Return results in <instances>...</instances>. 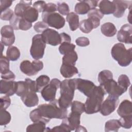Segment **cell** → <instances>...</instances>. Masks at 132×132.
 Segmentation results:
<instances>
[{
	"label": "cell",
	"instance_id": "cell-1",
	"mask_svg": "<svg viewBox=\"0 0 132 132\" xmlns=\"http://www.w3.org/2000/svg\"><path fill=\"white\" fill-rule=\"evenodd\" d=\"M60 96L57 100L59 106L67 109L71 106L76 90L74 78L66 79L61 82L60 86Z\"/></svg>",
	"mask_w": 132,
	"mask_h": 132
},
{
	"label": "cell",
	"instance_id": "cell-2",
	"mask_svg": "<svg viewBox=\"0 0 132 132\" xmlns=\"http://www.w3.org/2000/svg\"><path fill=\"white\" fill-rule=\"evenodd\" d=\"M105 93L104 89L101 86L95 87L85 103L86 113L93 114L100 111Z\"/></svg>",
	"mask_w": 132,
	"mask_h": 132
},
{
	"label": "cell",
	"instance_id": "cell-3",
	"mask_svg": "<svg viewBox=\"0 0 132 132\" xmlns=\"http://www.w3.org/2000/svg\"><path fill=\"white\" fill-rule=\"evenodd\" d=\"M58 102L56 100L48 104H43L40 105L38 108L39 110L41 115L48 119H63L67 117V109L60 108L58 106Z\"/></svg>",
	"mask_w": 132,
	"mask_h": 132
},
{
	"label": "cell",
	"instance_id": "cell-4",
	"mask_svg": "<svg viewBox=\"0 0 132 132\" xmlns=\"http://www.w3.org/2000/svg\"><path fill=\"white\" fill-rule=\"evenodd\" d=\"M111 55L121 67H127L132 60V48L127 50L121 43L115 44L111 50Z\"/></svg>",
	"mask_w": 132,
	"mask_h": 132
},
{
	"label": "cell",
	"instance_id": "cell-5",
	"mask_svg": "<svg viewBox=\"0 0 132 132\" xmlns=\"http://www.w3.org/2000/svg\"><path fill=\"white\" fill-rule=\"evenodd\" d=\"M46 43L43 40L41 34L35 35L32 38V43L30 50V53L33 59L39 60L43 58Z\"/></svg>",
	"mask_w": 132,
	"mask_h": 132
},
{
	"label": "cell",
	"instance_id": "cell-6",
	"mask_svg": "<svg viewBox=\"0 0 132 132\" xmlns=\"http://www.w3.org/2000/svg\"><path fill=\"white\" fill-rule=\"evenodd\" d=\"M42 21L45 22L48 26L54 27L56 29H60L62 28L65 23L64 18L57 12H46L42 13Z\"/></svg>",
	"mask_w": 132,
	"mask_h": 132
},
{
	"label": "cell",
	"instance_id": "cell-7",
	"mask_svg": "<svg viewBox=\"0 0 132 132\" xmlns=\"http://www.w3.org/2000/svg\"><path fill=\"white\" fill-rule=\"evenodd\" d=\"M61 81L57 78L52 79L41 91V94L46 102H53L56 100V94L57 89L60 88Z\"/></svg>",
	"mask_w": 132,
	"mask_h": 132
},
{
	"label": "cell",
	"instance_id": "cell-8",
	"mask_svg": "<svg viewBox=\"0 0 132 132\" xmlns=\"http://www.w3.org/2000/svg\"><path fill=\"white\" fill-rule=\"evenodd\" d=\"M119 102L118 97L109 95L103 102L100 111L104 116H107L112 113L117 107Z\"/></svg>",
	"mask_w": 132,
	"mask_h": 132
},
{
	"label": "cell",
	"instance_id": "cell-9",
	"mask_svg": "<svg viewBox=\"0 0 132 132\" xmlns=\"http://www.w3.org/2000/svg\"><path fill=\"white\" fill-rule=\"evenodd\" d=\"M76 89L78 90L85 96H89L96 86L91 81L81 78H74Z\"/></svg>",
	"mask_w": 132,
	"mask_h": 132
},
{
	"label": "cell",
	"instance_id": "cell-10",
	"mask_svg": "<svg viewBox=\"0 0 132 132\" xmlns=\"http://www.w3.org/2000/svg\"><path fill=\"white\" fill-rule=\"evenodd\" d=\"M41 35L46 44L52 46H56L61 44L60 34L54 29L47 28L42 33Z\"/></svg>",
	"mask_w": 132,
	"mask_h": 132
},
{
	"label": "cell",
	"instance_id": "cell-11",
	"mask_svg": "<svg viewBox=\"0 0 132 132\" xmlns=\"http://www.w3.org/2000/svg\"><path fill=\"white\" fill-rule=\"evenodd\" d=\"M104 90L105 93L110 95L119 97L125 92L118 85V83L112 79H109L102 86H101Z\"/></svg>",
	"mask_w": 132,
	"mask_h": 132
},
{
	"label": "cell",
	"instance_id": "cell-12",
	"mask_svg": "<svg viewBox=\"0 0 132 132\" xmlns=\"http://www.w3.org/2000/svg\"><path fill=\"white\" fill-rule=\"evenodd\" d=\"M14 29L10 25H5L1 29V42L4 45L11 46L15 41Z\"/></svg>",
	"mask_w": 132,
	"mask_h": 132
},
{
	"label": "cell",
	"instance_id": "cell-13",
	"mask_svg": "<svg viewBox=\"0 0 132 132\" xmlns=\"http://www.w3.org/2000/svg\"><path fill=\"white\" fill-rule=\"evenodd\" d=\"M132 26L130 24H125L121 26L120 29L117 33V39L120 42L126 44H131Z\"/></svg>",
	"mask_w": 132,
	"mask_h": 132
},
{
	"label": "cell",
	"instance_id": "cell-14",
	"mask_svg": "<svg viewBox=\"0 0 132 132\" xmlns=\"http://www.w3.org/2000/svg\"><path fill=\"white\" fill-rule=\"evenodd\" d=\"M0 93L7 96L14 95L16 91L17 82L12 80L1 79L0 81Z\"/></svg>",
	"mask_w": 132,
	"mask_h": 132
},
{
	"label": "cell",
	"instance_id": "cell-15",
	"mask_svg": "<svg viewBox=\"0 0 132 132\" xmlns=\"http://www.w3.org/2000/svg\"><path fill=\"white\" fill-rule=\"evenodd\" d=\"M112 2L115 6V10L113 13L114 16L120 18L123 16L125 10L129 7V3L130 2L122 0H114Z\"/></svg>",
	"mask_w": 132,
	"mask_h": 132
},
{
	"label": "cell",
	"instance_id": "cell-16",
	"mask_svg": "<svg viewBox=\"0 0 132 132\" xmlns=\"http://www.w3.org/2000/svg\"><path fill=\"white\" fill-rule=\"evenodd\" d=\"M21 99L27 107H31L38 105L39 98L36 92L28 91L25 95L21 97Z\"/></svg>",
	"mask_w": 132,
	"mask_h": 132
},
{
	"label": "cell",
	"instance_id": "cell-17",
	"mask_svg": "<svg viewBox=\"0 0 132 132\" xmlns=\"http://www.w3.org/2000/svg\"><path fill=\"white\" fill-rule=\"evenodd\" d=\"M20 69L22 72L29 76L35 75L38 73L33 63L27 60L21 62Z\"/></svg>",
	"mask_w": 132,
	"mask_h": 132
},
{
	"label": "cell",
	"instance_id": "cell-18",
	"mask_svg": "<svg viewBox=\"0 0 132 132\" xmlns=\"http://www.w3.org/2000/svg\"><path fill=\"white\" fill-rule=\"evenodd\" d=\"M117 113L121 117L132 115L131 102L127 100H123L117 109Z\"/></svg>",
	"mask_w": 132,
	"mask_h": 132
},
{
	"label": "cell",
	"instance_id": "cell-19",
	"mask_svg": "<svg viewBox=\"0 0 132 132\" xmlns=\"http://www.w3.org/2000/svg\"><path fill=\"white\" fill-rule=\"evenodd\" d=\"M60 72L61 75L66 78H71L78 73V69L75 66L64 63L62 64Z\"/></svg>",
	"mask_w": 132,
	"mask_h": 132
},
{
	"label": "cell",
	"instance_id": "cell-20",
	"mask_svg": "<svg viewBox=\"0 0 132 132\" xmlns=\"http://www.w3.org/2000/svg\"><path fill=\"white\" fill-rule=\"evenodd\" d=\"M80 116L81 114L79 113L71 111L68 117L65 118L67 122L72 130H75L80 125Z\"/></svg>",
	"mask_w": 132,
	"mask_h": 132
},
{
	"label": "cell",
	"instance_id": "cell-21",
	"mask_svg": "<svg viewBox=\"0 0 132 132\" xmlns=\"http://www.w3.org/2000/svg\"><path fill=\"white\" fill-rule=\"evenodd\" d=\"M98 7L100 11L103 14H113L115 10V6L113 3L108 0L100 1Z\"/></svg>",
	"mask_w": 132,
	"mask_h": 132
},
{
	"label": "cell",
	"instance_id": "cell-22",
	"mask_svg": "<svg viewBox=\"0 0 132 132\" xmlns=\"http://www.w3.org/2000/svg\"><path fill=\"white\" fill-rule=\"evenodd\" d=\"M38 16L39 12L33 7L29 6L24 11L22 18L32 23L38 20Z\"/></svg>",
	"mask_w": 132,
	"mask_h": 132
},
{
	"label": "cell",
	"instance_id": "cell-23",
	"mask_svg": "<svg viewBox=\"0 0 132 132\" xmlns=\"http://www.w3.org/2000/svg\"><path fill=\"white\" fill-rule=\"evenodd\" d=\"M66 20L69 23V27L72 31H75L79 27V16L76 13L74 12H70L67 16Z\"/></svg>",
	"mask_w": 132,
	"mask_h": 132
},
{
	"label": "cell",
	"instance_id": "cell-24",
	"mask_svg": "<svg viewBox=\"0 0 132 132\" xmlns=\"http://www.w3.org/2000/svg\"><path fill=\"white\" fill-rule=\"evenodd\" d=\"M101 30L104 36L108 37L114 36L117 31L115 25L111 22H107L103 24L101 26Z\"/></svg>",
	"mask_w": 132,
	"mask_h": 132
},
{
	"label": "cell",
	"instance_id": "cell-25",
	"mask_svg": "<svg viewBox=\"0 0 132 132\" xmlns=\"http://www.w3.org/2000/svg\"><path fill=\"white\" fill-rule=\"evenodd\" d=\"M29 118L31 121L32 122H43L45 123L46 124L48 123L51 120L46 119L43 117L38 108L35 109L34 110H32L29 113Z\"/></svg>",
	"mask_w": 132,
	"mask_h": 132
},
{
	"label": "cell",
	"instance_id": "cell-26",
	"mask_svg": "<svg viewBox=\"0 0 132 132\" xmlns=\"http://www.w3.org/2000/svg\"><path fill=\"white\" fill-rule=\"evenodd\" d=\"M78 59L77 53L74 50L65 55L62 57V63L75 66Z\"/></svg>",
	"mask_w": 132,
	"mask_h": 132
},
{
	"label": "cell",
	"instance_id": "cell-27",
	"mask_svg": "<svg viewBox=\"0 0 132 132\" xmlns=\"http://www.w3.org/2000/svg\"><path fill=\"white\" fill-rule=\"evenodd\" d=\"M6 57L11 61H16L20 57V52L18 47L14 46H10L6 51Z\"/></svg>",
	"mask_w": 132,
	"mask_h": 132
},
{
	"label": "cell",
	"instance_id": "cell-28",
	"mask_svg": "<svg viewBox=\"0 0 132 132\" xmlns=\"http://www.w3.org/2000/svg\"><path fill=\"white\" fill-rule=\"evenodd\" d=\"M46 124L43 122H34L33 124L29 125L26 131L27 132H43L46 131Z\"/></svg>",
	"mask_w": 132,
	"mask_h": 132
},
{
	"label": "cell",
	"instance_id": "cell-29",
	"mask_svg": "<svg viewBox=\"0 0 132 132\" xmlns=\"http://www.w3.org/2000/svg\"><path fill=\"white\" fill-rule=\"evenodd\" d=\"M32 5L31 1H20V3L16 4L14 8V14L20 17H22L24 11L25 9Z\"/></svg>",
	"mask_w": 132,
	"mask_h": 132
},
{
	"label": "cell",
	"instance_id": "cell-30",
	"mask_svg": "<svg viewBox=\"0 0 132 132\" xmlns=\"http://www.w3.org/2000/svg\"><path fill=\"white\" fill-rule=\"evenodd\" d=\"M121 127L119 120L111 119L107 121L105 125V131H118Z\"/></svg>",
	"mask_w": 132,
	"mask_h": 132
},
{
	"label": "cell",
	"instance_id": "cell-31",
	"mask_svg": "<svg viewBox=\"0 0 132 132\" xmlns=\"http://www.w3.org/2000/svg\"><path fill=\"white\" fill-rule=\"evenodd\" d=\"M75 12L78 14H85L91 10L89 5L85 1H79L75 6Z\"/></svg>",
	"mask_w": 132,
	"mask_h": 132
},
{
	"label": "cell",
	"instance_id": "cell-32",
	"mask_svg": "<svg viewBox=\"0 0 132 132\" xmlns=\"http://www.w3.org/2000/svg\"><path fill=\"white\" fill-rule=\"evenodd\" d=\"M50 82V77L45 75H42L39 76L36 80L38 92H41L44 87L47 85Z\"/></svg>",
	"mask_w": 132,
	"mask_h": 132
},
{
	"label": "cell",
	"instance_id": "cell-33",
	"mask_svg": "<svg viewBox=\"0 0 132 132\" xmlns=\"http://www.w3.org/2000/svg\"><path fill=\"white\" fill-rule=\"evenodd\" d=\"M97 78L98 81L100 82V86H102L107 80L113 78V74L110 71L104 70L98 73Z\"/></svg>",
	"mask_w": 132,
	"mask_h": 132
},
{
	"label": "cell",
	"instance_id": "cell-34",
	"mask_svg": "<svg viewBox=\"0 0 132 132\" xmlns=\"http://www.w3.org/2000/svg\"><path fill=\"white\" fill-rule=\"evenodd\" d=\"M80 30L84 33L88 34L90 32L93 28V26L89 19H85L80 21L79 26Z\"/></svg>",
	"mask_w": 132,
	"mask_h": 132
},
{
	"label": "cell",
	"instance_id": "cell-35",
	"mask_svg": "<svg viewBox=\"0 0 132 132\" xmlns=\"http://www.w3.org/2000/svg\"><path fill=\"white\" fill-rule=\"evenodd\" d=\"M118 85L125 92L130 85V81L128 77L125 74H121L119 76L118 80Z\"/></svg>",
	"mask_w": 132,
	"mask_h": 132
},
{
	"label": "cell",
	"instance_id": "cell-36",
	"mask_svg": "<svg viewBox=\"0 0 132 132\" xmlns=\"http://www.w3.org/2000/svg\"><path fill=\"white\" fill-rule=\"evenodd\" d=\"M75 47L76 46L74 44L68 42H63L60 44V45L59 47V51L61 54L65 55L74 51Z\"/></svg>",
	"mask_w": 132,
	"mask_h": 132
},
{
	"label": "cell",
	"instance_id": "cell-37",
	"mask_svg": "<svg viewBox=\"0 0 132 132\" xmlns=\"http://www.w3.org/2000/svg\"><path fill=\"white\" fill-rule=\"evenodd\" d=\"M28 91V87L25 81H17V89L15 94L19 96H22Z\"/></svg>",
	"mask_w": 132,
	"mask_h": 132
},
{
	"label": "cell",
	"instance_id": "cell-38",
	"mask_svg": "<svg viewBox=\"0 0 132 132\" xmlns=\"http://www.w3.org/2000/svg\"><path fill=\"white\" fill-rule=\"evenodd\" d=\"M9 71V60L7 57L2 55L0 59V72L4 74Z\"/></svg>",
	"mask_w": 132,
	"mask_h": 132
},
{
	"label": "cell",
	"instance_id": "cell-39",
	"mask_svg": "<svg viewBox=\"0 0 132 132\" xmlns=\"http://www.w3.org/2000/svg\"><path fill=\"white\" fill-rule=\"evenodd\" d=\"M71 111L76 112L81 114L85 111V104L78 101H73L71 104Z\"/></svg>",
	"mask_w": 132,
	"mask_h": 132
},
{
	"label": "cell",
	"instance_id": "cell-40",
	"mask_svg": "<svg viewBox=\"0 0 132 132\" xmlns=\"http://www.w3.org/2000/svg\"><path fill=\"white\" fill-rule=\"evenodd\" d=\"M0 111V125H6L8 124L11 121V114L6 110L1 109Z\"/></svg>",
	"mask_w": 132,
	"mask_h": 132
},
{
	"label": "cell",
	"instance_id": "cell-41",
	"mask_svg": "<svg viewBox=\"0 0 132 132\" xmlns=\"http://www.w3.org/2000/svg\"><path fill=\"white\" fill-rule=\"evenodd\" d=\"M121 127L125 129H129L132 126V115L121 117L119 120Z\"/></svg>",
	"mask_w": 132,
	"mask_h": 132
},
{
	"label": "cell",
	"instance_id": "cell-42",
	"mask_svg": "<svg viewBox=\"0 0 132 132\" xmlns=\"http://www.w3.org/2000/svg\"><path fill=\"white\" fill-rule=\"evenodd\" d=\"M51 131H64V132H70L72 131L71 129L70 126H69L67 120L65 119V118L63 119L61 124L59 126H56L51 129H50Z\"/></svg>",
	"mask_w": 132,
	"mask_h": 132
},
{
	"label": "cell",
	"instance_id": "cell-43",
	"mask_svg": "<svg viewBox=\"0 0 132 132\" xmlns=\"http://www.w3.org/2000/svg\"><path fill=\"white\" fill-rule=\"evenodd\" d=\"M58 11L63 15H67L70 13V9L68 5L64 2H60L57 5Z\"/></svg>",
	"mask_w": 132,
	"mask_h": 132
},
{
	"label": "cell",
	"instance_id": "cell-44",
	"mask_svg": "<svg viewBox=\"0 0 132 132\" xmlns=\"http://www.w3.org/2000/svg\"><path fill=\"white\" fill-rule=\"evenodd\" d=\"M34 28L37 32H43L45 30L48 28V25L43 21H39L35 23Z\"/></svg>",
	"mask_w": 132,
	"mask_h": 132
},
{
	"label": "cell",
	"instance_id": "cell-45",
	"mask_svg": "<svg viewBox=\"0 0 132 132\" xmlns=\"http://www.w3.org/2000/svg\"><path fill=\"white\" fill-rule=\"evenodd\" d=\"M11 100L9 96L5 95L2 96L0 98L1 109L6 110L10 105Z\"/></svg>",
	"mask_w": 132,
	"mask_h": 132
},
{
	"label": "cell",
	"instance_id": "cell-46",
	"mask_svg": "<svg viewBox=\"0 0 132 132\" xmlns=\"http://www.w3.org/2000/svg\"><path fill=\"white\" fill-rule=\"evenodd\" d=\"M32 27V23L27 21L25 19L23 18H21L19 24V28L22 30H27L29 29Z\"/></svg>",
	"mask_w": 132,
	"mask_h": 132
},
{
	"label": "cell",
	"instance_id": "cell-47",
	"mask_svg": "<svg viewBox=\"0 0 132 132\" xmlns=\"http://www.w3.org/2000/svg\"><path fill=\"white\" fill-rule=\"evenodd\" d=\"M13 15V11L10 9H7L1 13L0 18L2 20L10 21Z\"/></svg>",
	"mask_w": 132,
	"mask_h": 132
},
{
	"label": "cell",
	"instance_id": "cell-48",
	"mask_svg": "<svg viewBox=\"0 0 132 132\" xmlns=\"http://www.w3.org/2000/svg\"><path fill=\"white\" fill-rule=\"evenodd\" d=\"M104 14L102 13L99 9L96 8L91 9L88 13V18H96L101 20Z\"/></svg>",
	"mask_w": 132,
	"mask_h": 132
},
{
	"label": "cell",
	"instance_id": "cell-49",
	"mask_svg": "<svg viewBox=\"0 0 132 132\" xmlns=\"http://www.w3.org/2000/svg\"><path fill=\"white\" fill-rule=\"evenodd\" d=\"M21 17L17 16L15 14L13 15L12 18L9 21L10 25L13 27V28L15 30H19V24L20 22V20Z\"/></svg>",
	"mask_w": 132,
	"mask_h": 132
},
{
	"label": "cell",
	"instance_id": "cell-50",
	"mask_svg": "<svg viewBox=\"0 0 132 132\" xmlns=\"http://www.w3.org/2000/svg\"><path fill=\"white\" fill-rule=\"evenodd\" d=\"M25 81L27 84L28 91H32L36 93L38 92L36 81L32 80L31 79L28 78H26Z\"/></svg>",
	"mask_w": 132,
	"mask_h": 132
},
{
	"label": "cell",
	"instance_id": "cell-51",
	"mask_svg": "<svg viewBox=\"0 0 132 132\" xmlns=\"http://www.w3.org/2000/svg\"><path fill=\"white\" fill-rule=\"evenodd\" d=\"M75 42L77 45L81 47L87 46L90 44V41L89 39L85 37H78L76 39Z\"/></svg>",
	"mask_w": 132,
	"mask_h": 132
},
{
	"label": "cell",
	"instance_id": "cell-52",
	"mask_svg": "<svg viewBox=\"0 0 132 132\" xmlns=\"http://www.w3.org/2000/svg\"><path fill=\"white\" fill-rule=\"evenodd\" d=\"M46 4L44 1H38L35 2L33 4V7L35 8L39 12H43Z\"/></svg>",
	"mask_w": 132,
	"mask_h": 132
},
{
	"label": "cell",
	"instance_id": "cell-53",
	"mask_svg": "<svg viewBox=\"0 0 132 132\" xmlns=\"http://www.w3.org/2000/svg\"><path fill=\"white\" fill-rule=\"evenodd\" d=\"M12 2V1L10 0H1V12L6 10L7 9H9L8 8L11 6Z\"/></svg>",
	"mask_w": 132,
	"mask_h": 132
},
{
	"label": "cell",
	"instance_id": "cell-54",
	"mask_svg": "<svg viewBox=\"0 0 132 132\" xmlns=\"http://www.w3.org/2000/svg\"><path fill=\"white\" fill-rule=\"evenodd\" d=\"M1 78L3 79L6 80H12L14 81L15 78L14 74L11 71H9L7 72L1 74Z\"/></svg>",
	"mask_w": 132,
	"mask_h": 132
},
{
	"label": "cell",
	"instance_id": "cell-55",
	"mask_svg": "<svg viewBox=\"0 0 132 132\" xmlns=\"http://www.w3.org/2000/svg\"><path fill=\"white\" fill-rule=\"evenodd\" d=\"M56 10H57L56 5L53 3H48L46 4L43 12H55Z\"/></svg>",
	"mask_w": 132,
	"mask_h": 132
},
{
	"label": "cell",
	"instance_id": "cell-56",
	"mask_svg": "<svg viewBox=\"0 0 132 132\" xmlns=\"http://www.w3.org/2000/svg\"><path fill=\"white\" fill-rule=\"evenodd\" d=\"M61 38V43L63 42H68L71 43V38L70 36L65 32H62L60 34Z\"/></svg>",
	"mask_w": 132,
	"mask_h": 132
},
{
	"label": "cell",
	"instance_id": "cell-57",
	"mask_svg": "<svg viewBox=\"0 0 132 132\" xmlns=\"http://www.w3.org/2000/svg\"><path fill=\"white\" fill-rule=\"evenodd\" d=\"M85 2L89 5L91 9L95 8L97 6L98 2V1H92V0L85 1Z\"/></svg>",
	"mask_w": 132,
	"mask_h": 132
},
{
	"label": "cell",
	"instance_id": "cell-58",
	"mask_svg": "<svg viewBox=\"0 0 132 132\" xmlns=\"http://www.w3.org/2000/svg\"><path fill=\"white\" fill-rule=\"evenodd\" d=\"M75 131H87V129H86L85 127L82 126H81V125H79L76 128V129L75 130Z\"/></svg>",
	"mask_w": 132,
	"mask_h": 132
}]
</instances>
